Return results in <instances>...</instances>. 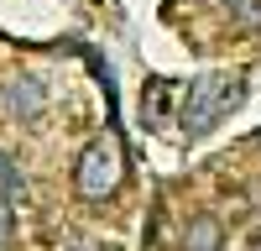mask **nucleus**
Masks as SVG:
<instances>
[{"mask_svg": "<svg viewBox=\"0 0 261 251\" xmlns=\"http://www.w3.org/2000/svg\"><path fill=\"white\" fill-rule=\"evenodd\" d=\"M120 183H125V146H120V136H115V131L89 136V141H84V152H79V162H73V188H79V199L105 204Z\"/></svg>", "mask_w": 261, "mask_h": 251, "instance_id": "f03ea898", "label": "nucleus"}, {"mask_svg": "<svg viewBox=\"0 0 261 251\" xmlns=\"http://www.w3.org/2000/svg\"><path fill=\"white\" fill-rule=\"evenodd\" d=\"M0 188H6V194H21V173H16L11 152H0Z\"/></svg>", "mask_w": 261, "mask_h": 251, "instance_id": "423d86ee", "label": "nucleus"}, {"mask_svg": "<svg viewBox=\"0 0 261 251\" xmlns=\"http://www.w3.org/2000/svg\"><path fill=\"white\" fill-rule=\"evenodd\" d=\"M225 11L241 32H261V0H225Z\"/></svg>", "mask_w": 261, "mask_h": 251, "instance_id": "39448f33", "label": "nucleus"}, {"mask_svg": "<svg viewBox=\"0 0 261 251\" xmlns=\"http://www.w3.org/2000/svg\"><path fill=\"white\" fill-rule=\"evenodd\" d=\"M251 251H261V236H256V241H251Z\"/></svg>", "mask_w": 261, "mask_h": 251, "instance_id": "6e6552de", "label": "nucleus"}, {"mask_svg": "<svg viewBox=\"0 0 261 251\" xmlns=\"http://www.w3.org/2000/svg\"><path fill=\"white\" fill-rule=\"evenodd\" d=\"M42 110H47V89L32 79V73H16V79H6L0 84V115L6 120H37Z\"/></svg>", "mask_w": 261, "mask_h": 251, "instance_id": "7ed1b4c3", "label": "nucleus"}, {"mask_svg": "<svg viewBox=\"0 0 261 251\" xmlns=\"http://www.w3.org/2000/svg\"><path fill=\"white\" fill-rule=\"evenodd\" d=\"M241 105H246V79H241V73H204V79L188 84L183 110H178V126H183L188 136H204V131H214L225 115H235Z\"/></svg>", "mask_w": 261, "mask_h": 251, "instance_id": "f257e3e1", "label": "nucleus"}, {"mask_svg": "<svg viewBox=\"0 0 261 251\" xmlns=\"http://www.w3.org/2000/svg\"><path fill=\"white\" fill-rule=\"evenodd\" d=\"M225 246V225L220 215H193L183 230V251H220Z\"/></svg>", "mask_w": 261, "mask_h": 251, "instance_id": "20e7f679", "label": "nucleus"}, {"mask_svg": "<svg viewBox=\"0 0 261 251\" xmlns=\"http://www.w3.org/2000/svg\"><path fill=\"white\" fill-rule=\"evenodd\" d=\"M11 230H16V209H11V199L0 194V251L11 246Z\"/></svg>", "mask_w": 261, "mask_h": 251, "instance_id": "0eeeda50", "label": "nucleus"}, {"mask_svg": "<svg viewBox=\"0 0 261 251\" xmlns=\"http://www.w3.org/2000/svg\"><path fill=\"white\" fill-rule=\"evenodd\" d=\"M256 146H261V136H256Z\"/></svg>", "mask_w": 261, "mask_h": 251, "instance_id": "1a4fd4ad", "label": "nucleus"}]
</instances>
